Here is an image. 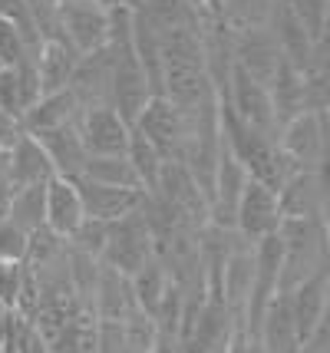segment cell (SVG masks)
Here are the masks:
<instances>
[{"instance_id": "obj_1", "label": "cell", "mask_w": 330, "mask_h": 353, "mask_svg": "<svg viewBox=\"0 0 330 353\" xmlns=\"http://www.w3.org/2000/svg\"><path fill=\"white\" fill-rule=\"evenodd\" d=\"M281 294L327 268V221L324 218H284L281 228Z\"/></svg>"}, {"instance_id": "obj_2", "label": "cell", "mask_w": 330, "mask_h": 353, "mask_svg": "<svg viewBox=\"0 0 330 353\" xmlns=\"http://www.w3.org/2000/svg\"><path fill=\"white\" fill-rule=\"evenodd\" d=\"M149 261H156V245H152V234H149V225H145L142 212H132V215L112 221L110 234H106V248L99 254V264L119 271L123 277H132L139 274Z\"/></svg>"}, {"instance_id": "obj_3", "label": "cell", "mask_w": 330, "mask_h": 353, "mask_svg": "<svg viewBox=\"0 0 330 353\" xmlns=\"http://www.w3.org/2000/svg\"><path fill=\"white\" fill-rule=\"evenodd\" d=\"M149 195L162 201L178 225H185L192 231H202L208 225V199L182 162L165 159V165L158 172L156 192H149Z\"/></svg>"}, {"instance_id": "obj_4", "label": "cell", "mask_w": 330, "mask_h": 353, "mask_svg": "<svg viewBox=\"0 0 330 353\" xmlns=\"http://www.w3.org/2000/svg\"><path fill=\"white\" fill-rule=\"evenodd\" d=\"M278 152L294 172H317L327 162V112H300L278 129Z\"/></svg>"}, {"instance_id": "obj_5", "label": "cell", "mask_w": 330, "mask_h": 353, "mask_svg": "<svg viewBox=\"0 0 330 353\" xmlns=\"http://www.w3.org/2000/svg\"><path fill=\"white\" fill-rule=\"evenodd\" d=\"M139 136H145L156 145L162 159H182L185 142H189V116L178 106H172L165 96H149L145 109L139 112V119L132 125Z\"/></svg>"}, {"instance_id": "obj_6", "label": "cell", "mask_w": 330, "mask_h": 353, "mask_svg": "<svg viewBox=\"0 0 330 353\" xmlns=\"http://www.w3.org/2000/svg\"><path fill=\"white\" fill-rule=\"evenodd\" d=\"M60 37L79 57L103 50L110 37V10L96 0H60Z\"/></svg>"}, {"instance_id": "obj_7", "label": "cell", "mask_w": 330, "mask_h": 353, "mask_svg": "<svg viewBox=\"0 0 330 353\" xmlns=\"http://www.w3.org/2000/svg\"><path fill=\"white\" fill-rule=\"evenodd\" d=\"M281 208H278V192L267 185L248 179L241 188V199L235 208V231L238 238H245L248 245H258L267 234H278L281 228Z\"/></svg>"}, {"instance_id": "obj_8", "label": "cell", "mask_w": 330, "mask_h": 353, "mask_svg": "<svg viewBox=\"0 0 330 353\" xmlns=\"http://www.w3.org/2000/svg\"><path fill=\"white\" fill-rule=\"evenodd\" d=\"M231 60H235V70L248 73L258 83H271L278 66H281V50L274 43V37L267 27H241V30H231Z\"/></svg>"}, {"instance_id": "obj_9", "label": "cell", "mask_w": 330, "mask_h": 353, "mask_svg": "<svg viewBox=\"0 0 330 353\" xmlns=\"http://www.w3.org/2000/svg\"><path fill=\"white\" fill-rule=\"evenodd\" d=\"M76 132L90 155H123L132 129L119 119V112L112 106H90L79 109Z\"/></svg>"}, {"instance_id": "obj_10", "label": "cell", "mask_w": 330, "mask_h": 353, "mask_svg": "<svg viewBox=\"0 0 330 353\" xmlns=\"http://www.w3.org/2000/svg\"><path fill=\"white\" fill-rule=\"evenodd\" d=\"M278 208H281V218H324L327 221V179H324V169L294 172L278 188Z\"/></svg>"}, {"instance_id": "obj_11", "label": "cell", "mask_w": 330, "mask_h": 353, "mask_svg": "<svg viewBox=\"0 0 330 353\" xmlns=\"http://www.w3.org/2000/svg\"><path fill=\"white\" fill-rule=\"evenodd\" d=\"M110 86H112V53L110 46H103L96 53L79 57L66 90L73 92L79 109H90V106H110Z\"/></svg>"}, {"instance_id": "obj_12", "label": "cell", "mask_w": 330, "mask_h": 353, "mask_svg": "<svg viewBox=\"0 0 330 353\" xmlns=\"http://www.w3.org/2000/svg\"><path fill=\"white\" fill-rule=\"evenodd\" d=\"M83 218H86V212H83V201H79L76 182L53 175L47 182V195H43V228L70 241L73 231L83 225Z\"/></svg>"}, {"instance_id": "obj_13", "label": "cell", "mask_w": 330, "mask_h": 353, "mask_svg": "<svg viewBox=\"0 0 330 353\" xmlns=\"http://www.w3.org/2000/svg\"><path fill=\"white\" fill-rule=\"evenodd\" d=\"M76 188L86 218L106 221V225L139 212L142 199H145V192H139V188H112V185H96L86 179H76Z\"/></svg>"}, {"instance_id": "obj_14", "label": "cell", "mask_w": 330, "mask_h": 353, "mask_svg": "<svg viewBox=\"0 0 330 353\" xmlns=\"http://www.w3.org/2000/svg\"><path fill=\"white\" fill-rule=\"evenodd\" d=\"M330 268L317 271L314 277L300 281L294 291H287V304H291V314H294V323H298V337L300 343L311 337L317 323L327 317V304H330Z\"/></svg>"}, {"instance_id": "obj_15", "label": "cell", "mask_w": 330, "mask_h": 353, "mask_svg": "<svg viewBox=\"0 0 330 353\" xmlns=\"http://www.w3.org/2000/svg\"><path fill=\"white\" fill-rule=\"evenodd\" d=\"M254 340L261 343L265 353H298L300 350L298 323H294V314H291V304H287V294H278L267 304V310L261 314V321H258Z\"/></svg>"}, {"instance_id": "obj_16", "label": "cell", "mask_w": 330, "mask_h": 353, "mask_svg": "<svg viewBox=\"0 0 330 353\" xmlns=\"http://www.w3.org/2000/svg\"><path fill=\"white\" fill-rule=\"evenodd\" d=\"M40 142V149L47 152L50 165H53V175L60 179H73L76 182L83 175V165H86V145L76 132V123L73 125H60V129H50V132H40L33 136Z\"/></svg>"}, {"instance_id": "obj_17", "label": "cell", "mask_w": 330, "mask_h": 353, "mask_svg": "<svg viewBox=\"0 0 330 353\" xmlns=\"http://www.w3.org/2000/svg\"><path fill=\"white\" fill-rule=\"evenodd\" d=\"M251 277H254V245L241 241V245L228 254V261L221 268L218 277V301L241 321V310L251 291Z\"/></svg>"}, {"instance_id": "obj_18", "label": "cell", "mask_w": 330, "mask_h": 353, "mask_svg": "<svg viewBox=\"0 0 330 353\" xmlns=\"http://www.w3.org/2000/svg\"><path fill=\"white\" fill-rule=\"evenodd\" d=\"M79 53L66 43L63 37L56 40H43L37 57H33V66H37V79H40V96H50V92H60L70 86V77L76 70Z\"/></svg>"}, {"instance_id": "obj_19", "label": "cell", "mask_w": 330, "mask_h": 353, "mask_svg": "<svg viewBox=\"0 0 330 353\" xmlns=\"http://www.w3.org/2000/svg\"><path fill=\"white\" fill-rule=\"evenodd\" d=\"M79 119V103L73 99L70 90L50 92V96H40L23 116V132L27 136H40V132H50V129H60V125H73Z\"/></svg>"}, {"instance_id": "obj_20", "label": "cell", "mask_w": 330, "mask_h": 353, "mask_svg": "<svg viewBox=\"0 0 330 353\" xmlns=\"http://www.w3.org/2000/svg\"><path fill=\"white\" fill-rule=\"evenodd\" d=\"M132 310H136V301H132L129 277H123L119 271H112L106 264H99V277H96V291H93L96 321H123Z\"/></svg>"}, {"instance_id": "obj_21", "label": "cell", "mask_w": 330, "mask_h": 353, "mask_svg": "<svg viewBox=\"0 0 330 353\" xmlns=\"http://www.w3.org/2000/svg\"><path fill=\"white\" fill-rule=\"evenodd\" d=\"M10 179H14V188H23V185H43L53 179V165H50L47 152L40 149V142L33 136L17 139V145L10 149Z\"/></svg>"}, {"instance_id": "obj_22", "label": "cell", "mask_w": 330, "mask_h": 353, "mask_svg": "<svg viewBox=\"0 0 330 353\" xmlns=\"http://www.w3.org/2000/svg\"><path fill=\"white\" fill-rule=\"evenodd\" d=\"M267 96H271L278 125L291 123L300 112H307V106H304V79H300V70L287 66V63H281L274 79L267 83Z\"/></svg>"}, {"instance_id": "obj_23", "label": "cell", "mask_w": 330, "mask_h": 353, "mask_svg": "<svg viewBox=\"0 0 330 353\" xmlns=\"http://www.w3.org/2000/svg\"><path fill=\"white\" fill-rule=\"evenodd\" d=\"M43 195H47V182L17 188L10 201H7V215L3 218L23 234H33L37 228H43Z\"/></svg>"}, {"instance_id": "obj_24", "label": "cell", "mask_w": 330, "mask_h": 353, "mask_svg": "<svg viewBox=\"0 0 330 353\" xmlns=\"http://www.w3.org/2000/svg\"><path fill=\"white\" fill-rule=\"evenodd\" d=\"M172 284V277H169V271L162 268V261H149L145 268H142L139 274L129 277V288H132V301H136V307L142 310V314H149V317H156L158 304H162V294H165V288Z\"/></svg>"}, {"instance_id": "obj_25", "label": "cell", "mask_w": 330, "mask_h": 353, "mask_svg": "<svg viewBox=\"0 0 330 353\" xmlns=\"http://www.w3.org/2000/svg\"><path fill=\"white\" fill-rule=\"evenodd\" d=\"M126 159H129V165H132V175H136V182H139L142 192H145V195L156 192L158 172H162V165H165V159H162V152H158L145 136H139L136 129L129 132Z\"/></svg>"}, {"instance_id": "obj_26", "label": "cell", "mask_w": 330, "mask_h": 353, "mask_svg": "<svg viewBox=\"0 0 330 353\" xmlns=\"http://www.w3.org/2000/svg\"><path fill=\"white\" fill-rule=\"evenodd\" d=\"M79 179L96 182V185H112V188H139L126 152L123 155H86V165H83Z\"/></svg>"}, {"instance_id": "obj_27", "label": "cell", "mask_w": 330, "mask_h": 353, "mask_svg": "<svg viewBox=\"0 0 330 353\" xmlns=\"http://www.w3.org/2000/svg\"><path fill=\"white\" fill-rule=\"evenodd\" d=\"M20 3L40 43L60 37V0H20Z\"/></svg>"}, {"instance_id": "obj_28", "label": "cell", "mask_w": 330, "mask_h": 353, "mask_svg": "<svg viewBox=\"0 0 330 353\" xmlns=\"http://www.w3.org/2000/svg\"><path fill=\"white\" fill-rule=\"evenodd\" d=\"M123 337H126V353H149L158 340V327L149 314L136 307L129 317H123Z\"/></svg>"}, {"instance_id": "obj_29", "label": "cell", "mask_w": 330, "mask_h": 353, "mask_svg": "<svg viewBox=\"0 0 330 353\" xmlns=\"http://www.w3.org/2000/svg\"><path fill=\"white\" fill-rule=\"evenodd\" d=\"M287 10L298 17L304 23V30L314 37L317 43L327 40V10H330V0H284Z\"/></svg>"}, {"instance_id": "obj_30", "label": "cell", "mask_w": 330, "mask_h": 353, "mask_svg": "<svg viewBox=\"0 0 330 353\" xmlns=\"http://www.w3.org/2000/svg\"><path fill=\"white\" fill-rule=\"evenodd\" d=\"M106 234H110V225L106 221H93V218H83V225L73 231V238L66 241V248H73L79 254H90L99 261L103 248H106Z\"/></svg>"}, {"instance_id": "obj_31", "label": "cell", "mask_w": 330, "mask_h": 353, "mask_svg": "<svg viewBox=\"0 0 330 353\" xmlns=\"http://www.w3.org/2000/svg\"><path fill=\"white\" fill-rule=\"evenodd\" d=\"M37 50L14 30V23L0 20V66H17V63L30 60V57H37Z\"/></svg>"}, {"instance_id": "obj_32", "label": "cell", "mask_w": 330, "mask_h": 353, "mask_svg": "<svg viewBox=\"0 0 330 353\" xmlns=\"http://www.w3.org/2000/svg\"><path fill=\"white\" fill-rule=\"evenodd\" d=\"M23 258H27V234L14 228L7 218H0V261L23 264Z\"/></svg>"}, {"instance_id": "obj_33", "label": "cell", "mask_w": 330, "mask_h": 353, "mask_svg": "<svg viewBox=\"0 0 330 353\" xmlns=\"http://www.w3.org/2000/svg\"><path fill=\"white\" fill-rule=\"evenodd\" d=\"M0 109L23 116V96H20V79H17L14 66H0Z\"/></svg>"}, {"instance_id": "obj_34", "label": "cell", "mask_w": 330, "mask_h": 353, "mask_svg": "<svg viewBox=\"0 0 330 353\" xmlns=\"http://www.w3.org/2000/svg\"><path fill=\"white\" fill-rule=\"evenodd\" d=\"M96 353H126L123 321H96Z\"/></svg>"}, {"instance_id": "obj_35", "label": "cell", "mask_w": 330, "mask_h": 353, "mask_svg": "<svg viewBox=\"0 0 330 353\" xmlns=\"http://www.w3.org/2000/svg\"><path fill=\"white\" fill-rule=\"evenodd\" d=\"M20 136H23V123H20V116L7 112V109H0V149H14Z\"/></svg>"}, {"instance_id": "obj_36", "label": "cell", "mask_w": 330, "mask_h": 353, "mask_svg": "<svg viewBox=\"0 0 330 353\" xmlns=\"http://www.w3.org/2000/svg\"><path fill=\"white\" fill-rule=\"evenodd\" d=\"M225 353H265L261 350V343L241 327V321H238L235 334H231V340H228V347H225Z\"/></svg>"}, {"instance_id": "obj_37", "label": "cell", "mask_w": 330, "mask_h": 353, "mask_svg": "<svg viewBox=\"0 0 330 353\" xmlns=\"http://www.w3.org/2000/svg\"><path fill=\"white\" fill-rule=\"evenodd\" d=\"M182 3H189V7H195V10H198V0H182Z\"/></svg>"}, {"instance_id": "obj_38", "label": "cell", "mask_w": 330, "mask_h": 353, "mask_svg": "<svg viewBox=\"0 0 330 353\" xmlns=\"http://www.w3.org/2000/svg\"><path fill=\"white\" fill-rule=\"evenodd\" d=\"M0 353H3V343H0Z\"/></svg>"}]
</instances>
